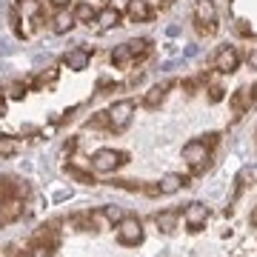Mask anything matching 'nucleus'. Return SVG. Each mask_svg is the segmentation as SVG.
<instances>
[{
  "label": "nucleus",
  "instance_id": "1",
  "mask_svg": "<svg viewBox=\"0 0 257 257\" xmlns=\"http://www.w3.org/2000/svg\"><path fill=\"white\" fill-rule=\"evenodd\" d=\"M194 29L209 37L217 32V9H214L211 0H200L197 3V9H194Z\"/></svg>",
  "mask_w": 257,
  "mask_h": 257
},
{
  "label": "nucleus",
  "instance_id": "2",
  "mask_svg": "<svg viewBox=\"0 0 257 257\" xmlns=\"http://www.w3.org/2000/svg\"><path fill=\"white\" fill-rule=\"evenodd\" d=\"M123 163H126V155L123 152H114V149H97L92 155V169L100 172V175H109V172H114Z\"/></svg>",
  "mask_w": 257,
  "mask_h": 257
},
{
  "label": "nucleus",
  "instance_id": "3",
  "mask_svg": "<svg viewBox=\"0 0 257 257\" xmlns=\"http://www.w3.org/2000/svg\"><path fill=\"white\" fill-rule=\"evenodd\" d=\"M117 243L120 246H138V243H143V223L138 217H123L117 223Z\"/></svg>",
  "mask_w": 257,
  "mask_h": 257
},
{
  "label": "nucleus",
  "instance_id": "4",
  "mask_svg": "<svg viewBox=\"0 0 257 257\" xmlns=\"http://www.w3.org/2000/svg\"><path fill=\"white\" fill-rule=\"evenodd\" d=\"M183 157L194 166V172H206L209 169V149L203 140H192L183 146Z\"/></svg>",
  "mask_w": 257,
  "mask_h": 257
},
{
  "label": "nucleus",
  "instance_id": "5",
  "mask_svg": "<svg viewBox=\"0 0 257 257\" xmlns=\"http://www.w3.org/2000/svg\"><path fill=\"white\" fill-rule=\"evenodd\" d=\"M132 111H135V100H117L109 109V120H111V132H123L132 120Z\"/></svg>",
  "mask_w": 257,
  "mask_h": 257
},
{
  "label": "nucleus",
  "instance_id": "6",
  "mask_svg": "<svg viewBox=\"0 0 257 257\" xmlns=\"http://www.w3.org/2000/svg\"><path fill=\"white\" fill-rule=\"evenodd\" d=\"M183 220L189 223V231H200L209 220V206H203V203H189L183 209Z\"/></svg>",
  "mask_w": 257,
  "mask_h": 257
},
{
  "label": "nucleus",
  "instance_id": "7",
  "mask_svg": "<svg viewBox=\"0 0 257 257\" xmlns=\"http://www.w3.org/2000/svg\"><path fill=\"white\" fill-rule=\"evenodd\" d=\"M237 63H240V55H237V49L234 46H223L217 55H214V69L223 74H231V72H237Z\"/></svg>",
  "mask_w": 257,
  "mask_h": 257
},
{
  "label": "nucleus",
  "instance_id": "8",
  "mask_svg": "<svg viewBox=\"0 0 257 257\" xmlns=\"http://www.w3.org/2000/svg\"><path fill=\"white\" fill-rule=\"evenodd\" d=\"M128 20L132 23H146V20L155 18V12H152V6H149L146 0H128Z\"/></svg>",
  "mask_w": 257,
  "mask_h": 257
},
{
  "label": "nucleus",
  "instance_id": "9",
  "mask_svg": "<svg viewBox=\"0 0 257 257\" xmlns=\"http://www.w3.org/2000/svg\"><path fill=\"white\" fill-rule=\"evenodd\" d=\"M177 217H180V211H175V209L157 211L155 223H157V229L163 231V234H175V231H177Z\"/></svg>",
  "mask_w": 257,
  "mask_h": 257
},
{
  "label": "nucleus",
  "instance_id": "10",
  "mask_svg": "<svg viewBox=\"0 0 257 257\" xmlns=\"http://www.w3.org/2000/svg\"><path fill=\"white\" fill-rule=\"evenodd\" d=\"M251 89H237V92L231 94V100H229V106H231V111H234V117H240V114H246V109L251 106Z\"/></svg>",
  "mask_w": 257,
  "mask_h": 257
},
{
  "label": "nucleus",
  "instance_id": "11",
  "mask_svg": "<svg viewBox=\"0 0 257 257\" xmlns=\"http://www.w3.org/2000/svg\"><path fill=\"white\" fill-rule=\"evenodd\" d=\"M89 60H92V52H89V49H83V46L72 49V52L66 55V66H69V69H74V72L86 69V66H89Z\"/></svg>",
  "mask_w": 257,
  "mask_h": 257
},
{
  "label": "nucleus",
  "instance_id": "12",
  "mask_svg": "<svg viewBox=\"0 0 257 257\" xmlns=\"http://www.w3.org/2000/svg\"><path fill=\"white\" fill-rule=\"evenodd\" d=\"M94 20H97V26H100V29L120 26V12L114 9V6H103V9L94 15Z\"/></svg>",
  "mask_w": 257,
  "mask_h": 257
},
{
  "label": "nucleus",
  "instance_id": "13",
  "mask_svg": "<svg viewBox=\"0 0 257 257\" xmlns=\"http://www.w3.org/2000/svg\"><path fill=\"white\" fill-rule=\"evenodd\" d=\"M72 26H74V15L66 9H60L55 15V20H52V32L55 35H66V32H72Z\"/></svg>",
  "mask_w": 257,
  "mask_h": 257
},
{
  "label": "nucleus",
  "instance_id": "14",
  "mask_svg": "<svg viewBox=\"0 0 257 257\" xmlns=\"http://www.w3.org/2000/svg\"><path fill=\"white\" fill-rule=\"evenodd\" d=\"M126 46H128V52H132V60H135V63H138V60H143V57H149V55H152V43H149L146 37H138V40H128Z\"/></svg>",
  "mask_w": 257,
  "mask_h": 257
},
{
  "label": "nucleus",
  "instance_id": "15",
  "mask_svg": "<svg viewBox=\"0 0 257 257\" xmlns=\"http://www.w3.org/2000/svg\"><path fill=\"white\" fill-rule=\"evenodd\" d=\"M180 186H189V180L180 175H166L163 180H160V194H175Z\"/></svg>",
  "mask_w": 257,
  "mask_h": 257
},
{
  "label": "nucleus",
  "instance_id": "16",
  "mask_svg": "<svg viewBox=\"0 0 257 257\" xmlns=\"http://www.w3.org/2000/svg\"><path fill=\"white\" fill-rule=\"evenodd\" d=\"M63 172H66L69 177H72V180H77V183H83V186H92V183H94L92 172H83V169H77L74 163H66V166H63Z\"/></svg>",
  "mask_w": 257,
  "mask_h": 257
},
{
  "label": "nucleus",
  "instance_id": "17",
  "mask_svg": "<svg viewBox=\"0 0 257 257\" xmlns=\"http://www.w3.org/2000/svg\"><path fill=\"white\" fill-rule=\"evenodd\" d=\"M166 89H169V86H155V89H149L146 97H143V106H146V109H157L166 97Z\"/></svg>",
  "mask_w": 257,
  "mask_h": 257
},
{
  "label": "nucleus",
  "instance_id": "18",
  "mask_svg": "<svg viewBox=\"0 0 257 257\" xmlns=\"http://www.w3.org/2000/svg\"><path fill=\"white\" fill-rule=\"evenodd\" d=\"M111 63L117 66V69H126V66L135 63V60H132V52H128L126 43H123V46H114V52H111Z\"/></svg>",
  "mask_w": 257,
  "mask_h": 257
},
{
  "label": "nucleus",
  "instance_id": "19",
  "mask_svg": "<svg viewBox=\"0 0 257 257\" xmlns=\"http://www.w3.org/2000/svg\"><path fill=\"white\" fill-rule=\"evenodd\" d=\"M18 257H55V248L40 246V243H32V240H29V246L23 248Z\"/></svg>",
  "mask_w": 257,
  "mask_h": 257
},
{
  "label": "nucleus",
  "instance_id": "20",
  "mask_svg": "<svg viewBox=\"0 0 257 257\" xmlns=\"http://www.w3.org/2000/svg\"><path fill=\"white\" fill-rule=\"evenodd\" d=\"M20 152V140L9 138V135H0V157H15Z\"/></svg>",
  "mask_w": 257,
  "mask_h": 257
},
{
  "label": "nucleus",
  "instance_id": "21",
  "mask_svg": "<svg viewBox=\"0 0 257 257\" xmlns=\"http://www.w3.org/2000/svg\"><path fill=\"white\" fill-rule=\"evenodd\" d=\"M72 15H74V20H80V23H92L97 12H94L92 6H89V3H83V0H80V3L74 6V12H72Z\"/></svg>",
  "mask_w": 257,
  "mask_h": 257
},
{
  "label": "nucleus",
  "instance_id": "22",
  "mask_svg": "<svg viewBox=\"0 0 257 257\" xmlns=\"http://www.w3.org/2000/svg\"><path fill=\"white\" fill-rule=\"evenodd\" d=\"M89 128H111V120H109V111H97L94 117H89L86 123Z\"/></svg>",
  "mask_w": 257,
  "mask_h": 257
},
{
  "label": "nucleus",
  "instance_id": "23",
  "mask_svg": "<svg viewBox=\"0 0 257 257\" xmlns=\"http://www.w3.org/2000/svg\"><path fill=\"white\" fill-rule=\"evenodd\" d=\"M18 12H23V15H32V18H35V15H40V0H18Z\"/></svg>",
  "mask_w": 257,
  "mask_h": 257
},
{
  "label": "nucleus",
  "instance_id": "24",
  "mask_svg": "<svg viewBox=\"0 0 257 257\" xmlns=\"http://www.w3.org/2000/svg\"><path fill=\"white\" fill-rule=\"evenodd\" d=\"M103 217H106V220H111V223H120L126 214H123V209H120V206H106V209H103Z\"/></svg>",
  "mask_w": 257,
  "mask_h": 257
},
{
  "label": "nucleus",
  "instance_id": "25",
  "mask_svg": "<svg viewBox=\"0 0 257 257\" xmlns=\"http://www.w3.org/2000/svg\"><path fill=\"white\" fill-rule=\"evenodd\" d=\"M111 186H117V189H126V192H143V186L135 183V180H114Z\"/></svg>",
  "mask_w": 257,
  "mask_h": 257
},
{
  "label": "nucleus",
  "instance_id": "26",
  "mask_svg": "<svg viewBox=\"0 0 257 257\" xmlns=\"http://www.w3.org/2000/svg\"><path fill=\"white\" fill-rule=\"evenodd\" d=\"M9 97L12 100H23V97H26V86H23V83H12Z\"/></svg>",
  "mask_w": 257,
  "mask_h": 257
},
{
  "label": "nucleus",
  "instance_id": "27",
  "mask_svg": "<svg viewBox=\"0 0 257 257\" xmlns=\"http://www.w3.org/2000/svg\"><path fill=\"white\" fill-rule=\"evenodd\" d=\"M209 97H211V103L223 100V89H220V86H211V94H209Z\"/></svg>",
  "mask_w": 257,
  "mask_h": 257
},
{
  "label": "nucleus",
  "instance_id": "28",
  "mask_svg": "<svg viewBox=\"0 0 257 257\" xmlns=\"http://www.w3.org/2000/svg\"><path fill=\"white\" fill-rule=\"evenodd\" d=\"M143 192H146L149 197H157V194H160V183L157 186H143Z\"/></svg>",
  "mask_w": 257,
  "mask_h": 257
},
{
  "label": "nucleus",
  "instance_id": "29",
  "mask_svg": "<svg viewBox=\"0 0 257 257\" xmlns=\"http://www.w3.org/2000/svg\"><path fill=\"white\" fill-rule=\"evenodd\" d=\"M3 257H18V246H15V243H9V246L3 248Z\"/></svg>",
  "mask_w": 257,
  "mask_h": 257
},
{
  "label": "nucleus",
  "instance_id": "30",
  "mask_svg": "<svg viewBox=\"0 0 257 257\" xmlns=\"http://www.w3.org/2000/svg\"><path fill=\"white\" fill-rule=\"evenodd\" d=\"M49 3H52L55 9H66V3H69V0H49Z\"/></svg>",
  "mask_w": 257,
  "mask_h": 257
},
{
  "label": "nucleus",
  "instance_id": "31",
  "mask_svg": "<svg viewBox=\"0 0 257 257\" xmlns=\"http://www.w3.org/2000/svg\"><path fill=\"white\" fill-rule=\"evenodd\" d=\"M248 66H251V69H257V52H251V55H248Z\"/></svg>",
  "mask_w": 257,
  "mask_h": 257
},
{
  "label": "nucleus",
  "instance_id": "32",
  "mask_svg": "<svg viewBox=\"0 0 257 257\" xmlns=\"http://www.w3.org/2000/svg\"><path fill=\"white\" fill-rule=\"evenodd\" d=\"M77 149V140H66V152H74Z\"/></svg>",
  "mask_w": 257,
  "mask_h": 257
},
{
  "label": "nucleus",
  "instance_id": "33",
  "mask_svg": "<svg viewBox=\"0 0 257 257\" xmlns=\"http://www.w3.org/2000/svg\"><path fill=\"white\" fill-rule=\"evenodd\" d=\"M3 111H6V97L0 94V114H3Z\"/></svg>",
  "mask_w": 257,
  "mask_h": 257
},
{
  "label": "nucleus",
  "instance_id": "34",
  "mask_svg": "<svg viewBox=\"0 0 257 257\" xmlns=\"http://www.w3.org/2000/svg\"><path fill=\"white\" fill-rule=\"evenodd\" d=\"M251 226H257V209H254V214H251Z\"/></svg>",
  "mask_w": 257,
  "mask_h": 257
},
{
  "label": "nucleus",
  "instance_id": "35",
  "mask_svg": "<svg viewBox=\"0 0 257 257\" xmlns=\"http://www.w3.org/2000/svg\"><path fill=\"white\" fill-rule=\"evenodd\" d=\"M251 177H254V180H257V169H251Z\"/></svg>",
  "mask_w": 257,
  "mask_h": 257
}]
</instances>
